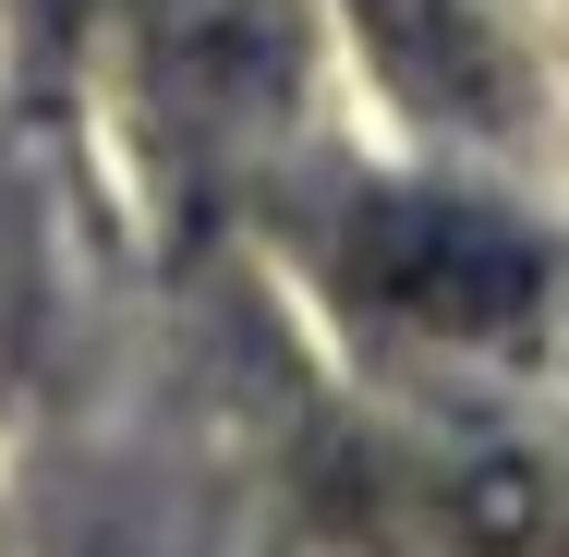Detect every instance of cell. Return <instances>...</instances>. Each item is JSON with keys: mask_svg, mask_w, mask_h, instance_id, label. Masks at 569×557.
<instances>
[{"mask_svg": "<svg viewBox=\"0 0 569 557\" xmlns=\"http://www.w3.org/2000/svg\"><path fill=\"white\" fill-rule=\"evenodd\" d=\"M363 267L388 279V304L449 316V328H497L533 291V255L497 219H472V207H388V219L363 230Z\"/></svg>", "mask_w": 569, "mask_h": 557, "instance_id": "obj_1", "label": "cell"}]
</instances>
